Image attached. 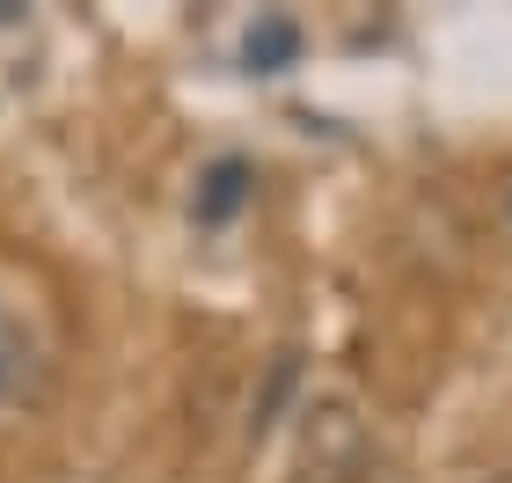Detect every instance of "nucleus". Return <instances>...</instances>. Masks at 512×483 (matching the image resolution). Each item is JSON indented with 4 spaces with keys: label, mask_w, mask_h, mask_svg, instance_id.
Returning <instances> with one entry per match:
<instances>
[{
    "label": "nucleus",
    "mask_w": 512,
    "mask_h": 483,
    "mask_svg": "<svg viewBox=\"0 0 512 483\" xmlns=\"http://www.w3.org/2000/svg\"><path fill=\"white\" fill-rule=\"evenodd\" d=\"M293 381H300V359H293V352H278V359H271V381H264V403H256V418H249L256 440H264V432L278 425V403L293 396Z\"/></svg>",
    "instance_id": "39448f33"
},
{
    "label": "nucleus",
    "mask_w": 512,
    "mask_h": 483,
    "mask_svg": "<svg viewBox=\"0 0 512 483\" xmlns=\"http://www.w3.org/2000/svg\"><path fill=\"white\" fill-rule=\"evenodd\" d=\"M249 198H256V169H249L242 154H220V161H205V176H198L191 220H198V227H227Z\"/></svg>",
    "instance_id": "7ed1b4c3"
},
{
    "label": "nucleus",
    "mask_w": 512,
    "mask_h": 483,
    "mask_svg": "<svg viewBox=\"0 0 512 483\" xmlns=\"http://www.w3.org/2000/svg\"><path fill=\"white\" fill-rule=\"evenodd\" d=\"M300 59V22L293 15H256L249 37H242V66L249 74H286Z\"/></svg>",
    "instance_id": "20e7f679"
},
{
    "label": "nucleus",
    "mask_w": 512,
    "mask_h": 483,
    "mask_svg": "<svg viewBox=\"0 0 512 483\" xmlns=\"http://www.w3.org/2000/svg\"><path fill=\"white\" fill-rule=\"evenodd\" d=\"M300 462L315 483H359L366 476V425L352 418V403H315L300 425Z\"/></svg>",
    "instance_id": "f03ea898"
},
{
    "label": "nucleus",
    "mask_w": 512,
    "mask_h": 483,
    "mask_svg": "<svg viewBox=\"0 0 512 483\" xmlns=\"http://www.w3.org/2000/svg\"><path fill=\"white\" fill-rule=\"evenodd\" d=\"M52 388V352H44L37 322L0 301V425H22Z\"/></svg>",
    "instance_id": "f257e3e1"
}]
</instances>
